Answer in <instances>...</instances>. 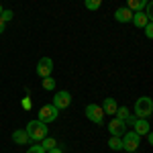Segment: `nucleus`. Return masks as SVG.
<instances>
[{
	"label": "nucleus",
	"mask_w": 153,
	"mask_h": 153,
	"mask_svg": "<svg viewBox=\"0 0 153 153\" xmlns=\"http://www.w3.org/2000/svg\"><path fill=\"white\" fill-rule=\"evenodd\" d=\"M133 112H135V118H149V117H151V112H153V100L149 98V96H141V98H137Z\"/></svg>",
	"instance_id": "obj_1"
},
{
	"label": "nucleus",
	"mask_w": 153,
	"mask_h": 153,
	"mask_svg": "<svg viewBox=\"0 0 153 153\" xmlns=\"http://www.w3.org/2000/svg\"><path fill=\"white\" fill-rule=\"evenodd\" d=\"M27 135H29V139H33V141H41V139H45L47 137V125L45 123H41L39 118L37 120H31V123H27Z\"/></svg>",
	"instance_id": "obj_2"
},
{
	"label": "nucleus",
	"mask_w": 153,
	"mask_h": 153,
	"mask_svg": "<svg viewBox=\"0 0 153 153\" xmlns=\"http://www.w3.org/2000/svg\"><path fill=\"white\" fill-rule=\"evenodd\" d=\"M120 139H123V149H125L127 153L137 151V149H139V145H141V135H137L135 131H131V133H125Z\"/></svg>",
	"instance_id": "obj_3"
},
{
	"label": "nucleus",
	"mask_w": 153,
	"mask_h": 153,
	"mask_svg": "<svg viewBox=\"0 0 153 153\" xmlns=\"http://www.w3.org/2000/svg\"><path fill=\"white\" fill-rule=\"evenodd\" d=\"M57 114H59V110L55 108L53 104H43L41 108H39V120L41 123H53V120H57Z\"/></svg>",
	"instance_id": "obj_4"
},
{
	"label": "nucleus",
	"mask_w": 153,
	"mask_h": 153,
	"mask_svg": "<svg viewBox=\"0 0 153 153\" xmlns=\"http://www.w3.org/2000/svg\"><path fill=\"white\" fill-rule=\"evenodd\" d=\"M86 117L94 125H102L104 123V110H102V106H98V104H88L86 106Z\"/></svg>",
	"instance_id": "obj_5"
},
{
	"label": "nucleus",
	"mask_w": 153,
	"mask_h": 153,
	"mask_svg": "<svg viewBox=\"0 0 153 153\" xmlns=\"http://www.w3.org/2000/svg\"><path fill=\"white\" fill-rule=\"evenodd\" d=\"M70 104H71V94L68 90H59L57 94L53 96V106L57 110H63V108H68Z\"/></svg>",
	"instance_id": "obj_6"
},
{
	"label": "nucleus",
	"mask_w": 153,
	"mask_h": 153,
	"mask_svg": "<svg viewBox=\"0 0 153 153\" xmlns=\"http://www.w3.org/2000/svg\"><path fill=\"white\" fill-rule=\"evenodd\" d=\"M53 71V59L51 57H41L37 63V76L39 78H49Z\"/></svg>",
	"instance_id": "obj_7"
},
{
	"label": "nucleus",
	"mask_w": 153,
	"mask_h": 153,
	"mask_svg": "<svg viewBox=\"0 0 153 153\" xmlns=\"http://www.w3.org/2000/svg\"><path fill=\"white\" fill-rule=\"evenodd\" d=\"M108 131H110V137H123L125 135V123L118 118H112L108 123Z\"/></svg>",
	"instance_id": "obj_8"
},
{
	"label": "nucleus",
	"mask_w": 153,
	"mask_h": 153,
	"mask_svg": "<svg viewBox=\"0 0 153 153\" xmlns=\"http://www.w3.org/2000/svg\"><path fill=\"white\" fill-rule=\"evenodd\" d=\"M133 125H135V133H137V135H147V133L151 131V125H149L147 118H135Z\"/></svg>",
	"instance_id": "obj_9"
},
{
	"label": "nucleus",
	"mask_w": 153,
	"mask_h": 153,
	"mask_svg": "<svg viewBox=\"0 0 153 153\" xmlns=\"http://www.w3.org/2000/svg\"><path fill=\"white\" fill-rule=\"evenodd\" d=\"M131 23L135 25L137 29H143V27H145L147 23H151V19H149V16H147V14H145L143 10H139V12H133V19H131Z\"/></svg>",
	"instance_id": "obj_10"
},
{
	"label": "nucleus",
	"mask_w": 153,
	"mask_h": 153,
	"mask_svg": "<svg viewBox=\"0 0 153 153\" xmlns=\"http://www.w3.org/2000/svg\"><path fill=\"white\" fill-rule=\"evenodd\" d=\"M114 19H117L118 23H131L133 10H129L127 6H120V8H117V12H114Z\"/></svg>",
	"instance_id": "obj_11"
},
{
	"label": "nucleus",
	"mask_w": 153,
	"mask_h": 153,
	"mask_svg": "<svg viewBox=\"0 0 153 153\" xmlns=\"http://www.w3.org/2000/svg\"><path fill=\"white\" fill-rule=\"evenodd\" d=\"M29 141H31V139H29V135H27L25 129H16L12 133V143H16V145H27Z\"/></svg>",
	"instance_id": "obj_12"
},
{
	"label": "nucleus",
	"mask_w": 153,
	"mask_h": 153,
	"mask_svg": "<svg viewBox=\"0 0 153 153\" xmlns=\"http://www.w3.org/2000/svg\"><path fill=\"white\" fill-rule=\"evenodd\" d=\"M117 108H118V104H117L114 98H106L104 102H102V110H104V114H114Z\"/></svg>",
	"instance_id": "obj_13"
},
{
	"label": "nucleus",
	"mask_w": 153,
	"mask_h": 153,
	"mask_svg": "<svg viewBox=\"0 0 153 153\" xmlns=\"http://www.w3.org/2000/svg\"><path fill=\"white\" fill-rule=\"evenodd\" d=\"M149 0H127V8L133 12H139L145 8V4H147Z\"/></svg>",
	"instance_id": "obj_14"
},
{
	"label": "nucleus",
	"mask_w": 153,
	"mask_h": 153,
	"mask_svg": "<svg viewBox=\"0 0 153 153\" xmlns=\"http://www.w3.org/2000/svg\"><path fill=\"white\" fill-rule=\"evenodd\" d=\"M114 114H117V118H118V120H123V123H127V120L131 118V110L127 108V106H118V108H117V112H114Z\"/></svg>",
	"instance_id": "obj_15"
},
{
	"label": "nucleus",
	"mask_w": 153,
	"mask_h": 153,
	"mask_svg": "<svg viewBox=\"0 0 153 153\" xmlns=\"http://www.w3.org/2000/svg\"><path fill=\"white\" fill-rule=\"evenodd\" d=\"M108 147L112 151H123V139L120 137H110L108 139Z\"/></svg>",
	"instance_id": "obj_16"
},
{
	"label": "nucleus",
	"mask_w": 153,
	"mask_h": 153,
	"mask_svg": "<svg viewBox=\"0 0 153 153\" xmlns=\"http://www.w3.org/2000/svg\"><path fill=\"white\" fill-rule=\"evenodd\" d=\"M41 86H43V90H55V80L53 78H41Z\"/></svg>",
	"instance_id": "obj_17"
},
{
	"label": "nucleus",
	"mask_w": 153,
	"mask_h": 153,
	"mask_svg": "<svg viewBox=\"0 0 153 153\" xmlns=\"http://www.w3.org/2000/svg\"><path fill=\"white\" fill-rule=\"evenodd\" d=\"M100 4H102V0H84V6L88 8V10H98L100 8Z\"/></svg>",
	"instance_id": "obj_18"
},
{
	"label": "nucleus",
	"mask_w": 153,
	"mask_h": 153,
	"mask_svg": "<svg viewBox=\"0 0 153 153\" xmlns=\"http://www.w3.org/2000/svg\"><path fill=\"white\" fill-rule=\"evenodd\" d=\"M41 141H43V145H41V147H43L45 151L53 149V147H57V141H55V139H51V137H45V139H41Z\"/></svg>",
	"instance_id": "obj_19"
},
{
	"label": "nucleus",
	"mask_w": 153,
	"mask_h": 153,
	"mask_svg": "<svg viewBox=\"0 0 153 153\" xmlns=\"http://www.w3.org/2000/svg\"><path fill=\"white\" fill-rule=\"evenodd\" d=\"M12 16H14V12H12L10 8H2V12H0V19H2L4 23H10Z\"/></svg>",
	"instance_id": "obj_20"
},
{
	"label": "nucleus",
	"mask_w": 153,
	"mask_h": 153,
	"mask_svg": "<svg viewBox=\"0 0 153 153\" xmlns=\"http://www.w3.org/2000/svg\"><path fill=\"white\" fill-rule=\"evenodd\" d=\"M27 153H47V151H45L41 145H31V147L27 149Z\"/></svg>",
	"instance_id": "obj_21"
},
{
	"label": "nucleus",
	"mask_w": 153,
	"mask_h": 153,
	"mask_svg": "<svg viewBox=\"0 0 153 153\" xmlns=\"http://www.w3.org/2000/svg\"><path fill=\"white\" fill-rule=\"evenodd\" d=\"M143 29H145V35H147V39H151V37H153V25H151V23H147L145 27H143Z\"/></svg>",
	"instance_id": "obj_22"
},
{
	"label": "nucleus",
	"mask_w": 153,
	"mask_h": 153,
	"mask_svg": "<svg viewBox=\"0 0 153 153\" xmlns=\"http://www.w3.org/2000/svg\"><path fill=\"white\" fill-rule=\"evenodd\" d=\"M21 104H23V108H25V110H31V106H33V102H31V98L27 96V98H23V102H21Z\"/></svg>",
	"instance_id": "obj_23"
},
{
	"label": "nucleus",
	"mask_w": 153,
	"mask_h": 153,
	"mask_svg": "<svg viewBox=\"0 0 153 153\" xmlns=\"http://www.w3.org/2000/svg\"><path fill=\"white\" fill-rule=\"evenodd\" d=\"M4 29H6V23H4V21H2V19H0V35H2V33H4Z\"/></svg>",
	"instance_id": "obj_24"
},
{
	"label": "nucleus",
	"mask_w": 153,
	"mask_h": 153,
	"mask_svg": "<svg viewBox=\"0 0 153 153\" xmlns=\"http://www.w3.org/2000/svg\"><path fill=\"white\" fill-rule=\"evenodd\" d=\"M47 153H63V151H61V149H59V147H53V149H49Z\"/></svg>",
	"instance_id": "obj_25"
},
{
	"label": "nucleus",
	"mask_w": 153,
	"mask_h": 153,
	"mask_svg": "<svg viewBox=\"0 0 153 153\" xmlns=\"http://www.w3.org/2000/svg\"><path fill=\"white\" fill-rule=\"evenodd\" d=\"M0 12H2V6H0Z\"/></svg>",
	"instance_id": "obj_26"
}]
</instances>
